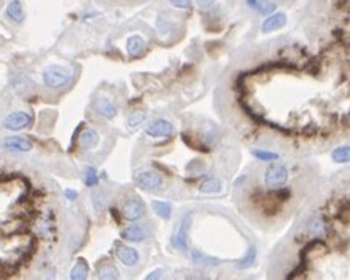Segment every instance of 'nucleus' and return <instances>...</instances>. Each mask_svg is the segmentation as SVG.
Masks as SVG:
<instances>
[{
  "instance_id": "nucleus-14",
  "label": "nucleus",
  "mask_w": 350,
  "mask_h": 280,
  "mask_svg": "<svg viewBox=\"0 0 350 280\" xmlns=\"http://www.w3.org/2000/svg\"><path fill=\"white\" fill-rule=\"evenodd\" d=\"M98 132L95 131V129H85L82 134L79 136V146L81 148H84V150H90L93 148L95 145L98 143Z\"/></svg>"
},
{
  "instance_id": "nucleus-22",
  "label": "nucleus",
  "mask_w": 350,
  "mask_h": 280,
  "mask_svg": "<svg viewBox=\"0 0 350 280\" xmlns=\"http://www.w3.org/2000/svg\"><path fill=\"white\" fill-rule=\"evenodd\" d=\"M84 183L87 186H97L98 184V176H97V170L93 167H88L85 170V175H84Z\"/></svg>"
},
{
  "instance_id": "nucleus-23",
  "label": "nucleus",
  "mask_w": 350,
  "mask_h": 280,
  "mask_svg": "<svg viewBox=\"0 0 350 280\" xmlns=\"http://www.w3.org/2000/svg\"><path fill=\"white\" fill-rule=\"evenodd\" d=\"M100 279H118V271L114 268V266H109V268H103L100 271Z\"/></svg>"
},
{
  "instance_id": "nucleus-9",
  "label": "nucleus",
  "mask_w": 350,
  "mask_h": 280,
  "mask_svg": "<svg viewBox=\"0 0 350 280\" xmlns=\"http://www.w3.org/2000/svg\"><path fill=\"white\" fill-rule=\"evenodd\" d=\"M2 146L6 151L25 153V151H30L32 148H33V143H32L29 139L16 136V137H6L2 142Z\"/></svg>"
},
{
  "instance_id": "nucleus-15",
  "label": "nucleus",
  "mask_w": 350,
  "mask_h": 280,
  "mask_svg": "<svg viewBox=\"0 0 350 280\" xmlns=\"http://www.w3.org/2000/svg\"><path fill=\"white\" fill-rule=\"evenodd\" d=\"M126 49H128V54L131 57H139L144 54V49H145V43L141 36L137 35H133L130 36L128 43H126Z\"/></svg>"
},
{
  "instance_id": "nucleus-16",
  "label": "nucleus",
  "mask_w": 350,
  "mask_h": 280,
  "mask_svg": "<svg viewBox=\"0 0 350 280\" xmlns=\"http://www.w3.org/2000/svg\"><path fill=\"white\" fill-rule=\"evenodd\" d=\"M6 15H8L10 19H13L15 22L21 24L24 21V10H22V5L19 0H13V2L8 5V8H6Z\"/></svg>"
},
{
  "instance_id": "nucleus-26",
  "label": "nucleus",
  "mask_w": 350,
  "mask_h": 280,
  "mask_svg": "<svg viewBox=\"0 0 350 280\" xmlns=\"http://www.w3.org/2000/svg\"><path fill=\"white\" fill-rule=\"evenodd\" d=\"M216 0H196V5L200 6V8H208V6H212Z\"/></svg>"
},
{
  "instance_id": "nucleus-11",
  "label": "nucleus",
  "mask_w": 350,
  "mask_h": 280,
  "mask_svg": "<svg viewBox=\"0 0 350 280\" xmlns=\"http://www.w3.org/2000/svg\"><path fill=\"white\" fill-rule=\"evenodd\" d=\"M117 257L118 260L122 262L125 266H130V268H133V266H136L139 263V252L136 249H133V247L130 246H117Z\"/></svg>"
},
{
  "instance_id": "nucleus-10",
  "label": "nucleus",
  "mask_w": 350,
  "mask_h": 280,
  "mask_svg": "<svg viewBox=\"0 0 350 280\" xmlns=\"http://www.w3.org/2000/svg\"><path fill=\"white\" fill-rule=\"evenodd\" d=\"M285 22H287V17H285L284 13H275V15L267 17L262 22V25H260V31H262L264 35L273 33V31H276V30H281L285 25Z\"/></svg>"
},
{
  "instance_id": "nucleus-2",
  "label": "nucleus",
  "mask_w": 350,
  "mask_h": 280,
  "mask_svg": "<svg viewBox=\"0 0 350 280\" xmlns=\"http://www.w3.org/2000/svg\"><path fill=\"white\" fill-rule=\"evenodd\" d=\"M278 280H350V165L323 176L268 258Z\"/></svg>"
},
{
  "instance_id": "nucleus-24",
  "label": "nucleus",
  "mask_w": 350,
  "mask_h": 280,
  "mask_svg": "<svg viewBox=\"0 0 350 280\" xmlns=\"http://www.w3.org/2000/svg\"><path fill=\"white\" fill-rule=\"evenodd\" d=\"M93 203H95V206H97V209H103L106 206V200H104V194H95L93 195Z\"/></svg>"
},
{
  "instance_id": "nucleus-17",
  "label": "nucleus",
  "mask_w": 350,
  "mask_h": 280,
  "mask_svg": "<svg viewBox=\"0 0 350 280\" xmlns=\"http://www.w3.org/2000/svg\"><path fill=\"white\" fill-rule=\"evenodd\" d=\"M151 208H153V211L160 216L163 219H170V216H172V206H170L169 202H151Z\"/></svg>"
},
{
  "instance_id": "nucleus-8",
  "label": "nucleus",
  "mask_w": 350,
  "mask_h": 280,
  "mask_svg": "<svg viewBox=\"0 0 350 280\" xmlns=\"http://www.w3.org/2000/svg\"><path fill=\"white\" fill-rule=\"evenodd\" d=\"M122 214L125 219L128 220H137L141 219L145 214V205L144 202L139 199V197H134V199H130L123 203L122 206Z\"/></svg>"
},
{
  "instance_id": "nucleus-20",
  "label": "nucleus",
  "mask_w": 350,
  "mask_h": 280,
  "mask_svg": "<svg viewBox=\"0 0 350 280\" xmlns=\"http://www.w3.org/2000/svg\"><path fill=\"white\" fill-rule=\"evenodd\" d=\"M278 3L271 2V0H257L256 5H254V10L260 15H271L273 11H276Z\"/></svg>"
},
{
  "instance_id": "nucleus-18",
  "label": "nucleus",
  "mask_w": 350,
  "mask_h": 280,
  "mask_svg": "<svg viewBox=\"0 0 350 280\" xmlns=\"http://www.w3.org/2000/svg\"><path fill=\"white\" fill-rule=\"evenodd\" d=\"M334 162H350V145H341L332 150Z\"/></svg>"
},
{
  "instance_id": "nucleus-25",
  "label": "nucleus",
  "mask_w": 350,
  "mask_h": 280,
  "mask_svg": "<svg viewBox=\"0 0 350 280\" xmlns=\"http://www.w3.org/2000/svg\"><path fill=\"white\" fill-rule=\"evenodd\" d=\"M169 2L172 6H175V8H182V10L189 8L191 5V0H169Z\"/></svg>"
},
{
  "instance_id": "nucleus-27",
  "label": "nucleus",
  "mask_w": 350,
  "mask_h": 280,
  "mask_svg": "<svg viewBox=\"0 0 350 280\" xmlns=\"http://www.w3.org/2000/svg\"><path fill=\"white\" fill-rule=\"evenodd\" d=\"M63 194H65V197H67L68 200H76V199H78V192H76V190L67 189V190H65V192H63Z\"/></svg>"
},
{
  "instance_id": "nucleus-6",
  "label": "nucleus",
  "mask_w": 350,
  "mask_h": 280,
  "mask_svg": "<svg viewBox=\"0 0 350 280\" xmlns=\"http://www.w3.org/2000/svg\"><path fill=\"white\" fill-rule=\"evenodd\" d=\"M174 134V124L169 120L158 118L153 123L147 126L145 129V136L150 139H166Z\"/></svg>"
},
{
  "instance_id": "nucleus-4",
  "label": "nucleus",
  "mask_w": 350,
  "mask_h": 280,
  "mask_svg": "<svg viewBox=\"0 0 350 280\" xmlns=\"http://www.w3.org/2000/svg\"><path fill=\"white\" fill-rule=\"evenodd\" d=\"M69 79H71V71L60 65H50L43 71V82L49 88H60L67 85Z\"/></svg>"
},
{
  "instance_id": "nucleus-3",
  "label": "nucleus",
  "mask_w": 350,
  "mask_h": 280,
  "mask_svg": "<svg viewBox=\"0 0 350 280\" xmlns=\"http://www.w3.org/2000/svg\"><path fill=\"white\" fill-rule=\"evenodd\" d=\"M322 180L319 164L311 156L256 159L233 181L232 197L237 211L251 225L275 233L308 205Z\"/></svg>"
},
{
  "instance_id": "nucleus-1",
  "label": "nucleus",
  "mask_w": 350,
  "mask_h": 280,
  "mask_svg": "<svg viewBox=\"0 0 350 280\" xmlns=\"http://www.w3.org/2000/svg\"><path fill=\"white\" fill-rule=\"evenodd\" d=\"M213 104L250 148L306 157L350 145V0H311L289 33L235 50Z\"/></svg>"
},
{
  "instance_id": "nucleus-7",
  "label": "nucleus",
  "mask_w": 350,
  "mask_h": 280,
  "mask_svg": "<svg viewBox=\"0 0 350 280\" xmlns=\"http://www.w3.org/2000/svg\"><path fill=\"white\" fill-rule=\"evenodd\" d=\"M32 124V115L27 112H13L3 120V128L10 131H21Z\"/></svg>"
},
{
  "instance_id": "nucleus-21",
  "label": "nucleus",
  "mask_w": 350,
  "mask_h": 280,
  "mask_svg": "<svg viewBox=\"0 0 350 280\" xmlns=\"http://www.w3.org/2000/svg\"><path fill=\"white\" fill-rule=\"evenodd\" d=\"M145 117H147V113H145L144 110L133 112L130 115V118H128V126H130V128H136V126H139L144 122Z\"/></svg>"
},
{
  "instance_id": "nucleus-12",
  "label": "nucleus",
  "mask_w": 350,
  "mask_h": 280,
  "mask_svg": "<svg viewBox=\"0 0 350 280\" xmlns=\"http://www.w3.org/2000/svg\"><path fill=\"white\" fill-rule=\"evenodd\" d=\"M93 109L97 113H100L104 118H114L117 115V107L107 98H98L93 101Z\"/></svg>"
},
{
  "instance_id": "nucleus-19",
  "label": "nucleus",
  "mask_w": 350,
  "mask_h": 280,
  "mask_svg": "<svg viewBox=\"0 0 350 280\" xmlns=\"http://www.w3.org/2000/svg\"><path fill=\"white\" fill-rule=\"evenodd\" d=\"M88 276V266L84 260H78V263L74 264V268L69 272V277L73 280H82V279H87Z\"/></svg>"
},
{
  "instance_id": "nucleus-13",
  "label": "nucleus",
  "mask_w": 350,
  "mask_h": 280,
  "mask_svg": "<svg viewBox=\"0 0 350 280\" xmlns=\"http://www.w3.org/2000/svg\"><path fill=\"white\" fill-rule=\"evenodd\" d=\"M149 236V232L145 230L144 225H130L126 227L125 230H122V238L126 241H131V243H141L145 238Z\"/></svg>"
},
{
  "instance_id": "nucleus-5",
  "label": "nucleus",
  "mask_w": 350,
  "mask_h": 280,
  "mask_svg": "<svg viewBox=\"0 0 350 280\" xmlns=\"http://www.w3.org/2000/svg\"><path fill=\"white\" fill-rule=\"evenodd\" d=\"M134 181L141 189L147 192H158L164 186V178L155 170H142L134 175Z\"/></svg>"
}]
</instances>
